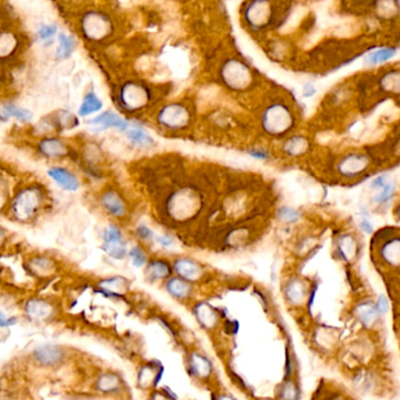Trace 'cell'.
Here are the masks:
<instances>
[{
	"instance_id": "1f68e13d",
	"label": "cell",
	"mask_w": 400,
	"mask_h": 400,
	"mask_svg": "<svg viewBox=\"0 0 400 400\" xmlns=\"http://www.w3.org/2000/svg\"><path fill=\"white\" fill-rule=\"evenodd\" d=\"M396 52V48H393V47H391V48H381L368 56V62L371 63V65H378V63L385 62L389 59H391L392 56H395Z\"/></svg>"
},
{
	"instance_id": "7402d4cb",
	"label": "cell",
	"mask_w": 400,
	"mask_h": 400,
	"mask_svg": "<svg viewBox=\"0 0 400 400\" xmlns=\"http://www.w3.org/2000/svg\"><path fill=\"white\" fill-rule=\"evenodd\" d=\"M1 108L2 112L5 114V116L7 117V120L9 117H14V119H16L22 123H26L32 120L33 114L31 110L22 108V107L15 106L13 105V103H5V105L1 106Z\"/></svg>"
},
{
	"instance_id": "c3c4849f",
	"label": "cell",
	"mask_w": 400,
	"mask_h": 400,
	"mask_svg": "<svg viewBox=\"0 0 400 400\" xmlns=\"http://www.w3.org/2000/svg\"><path fill=\"white\" fill-rule=\"evenodd\" d=\"M157 242L162 245V247H170L173 244V238L168 236V235H163V236L157 237Z\"/></svg>"
},
{
	"instance_id": "9c48e42d",
	"label": "cell",
	"mask_w": 400,
	"mask_h": 400,
	"mask_svg": "<svg viewBox=\"0 0 400 400\" xmlns=\"http://www.w3.org/2000/svg\"><path fill=\"white\" fill-rule=\"evenodd\" d=\"M65 358V350L55 344H42L33 351V359L43 368H52L60 364Z\"/></svg>"
},
{
	"instance_id": "7a4b0ae2",
	"label": "cell",
	"mask_w": 400,
	"mask_h": 400,
	"mask_svg": "<svg viewBox=\"0 0 400 400\" xmlns=\"http://www.w3.org/2000/svg\"><path fill=\"white\" fill-rule=\"evenodd\" d=\"M114 22L102 9H88L80 19V31L89 41H102L112 35Z\"/></svg>"
},
{
	"instance_id": "4fadbf2b",
	"label": "cell",
	"mask_w": 400,
	"mask_h": 400,
	"mask_svg": "<svg viewBox=\"0 0 400 400\" xmlns=\"http://www.w3.org/2000/svg\"><path fill=\"white\" fill-rule=\"evenodd\" d=\"M25 312L33 321H46L53 316V305L49 304L45 299L33 298L26 303Z\"/></svg>"
},
{
	"instance_id": "30bf717a",
	"label": "cell",
	"mask_w": 400,
	"mask_h": 400,
	"mask_svg": "<svg viewBox=\"0 0 400 400\" xmlns=\"http://www.w3.org/2000/svg\"><path fill=\"white\" fill-rule=\"evenodd\" d=\"M47 175L56 186H59L63 190L69 191V193H75L81 186L78 176L73 171H70L68 168L61 166L51 167L47 170Z\"/></svg>"
},
{
	"instance_id": "7c38bea8",
	"label": "cell",
	"mask_w": 400,
	"mask_h": 400,
	"mask_svg": "<svg viewBox=\"0 0 400 400\" xmlns=\"http://www.w3.org/2000/svg\"><path fill=\"white\" fill-rule=\"evenodd\" d=\"M36 149L41 156L53 160L62 159L68 154V147L65 141L54 136H47L40 140Z\"/></svg>"
},
{
	"instance_id": "5bb4252c",
	"label": "cell",
	"mask_w": 400,
	"mask_h": 400,
	"mask_svg": "<svg viewBox=\"0 0 400 400\" xmlns=\"http://www.w3.org/2000/svg\"><path fill=\"white\" fill-rule=\"evenodd\" d=\"M175 271L177 272L183 281L198 280L203 274V269L197 262L191 261L189 258H179L174 262Z\"/></svg>"
},
{
	"instance_id": "ac0fdd59",
	"label": "cell",
	"mask_w": 400,
	"mask_h": 400,
	"mask_svg": "<svg viewBox=\"0 0 400 400\" xmlns=\"http://www.w3.org/2000/svg\"><path fill=\"white\" fill-rule=\"evenodd\" d=\"M171 269L167 262L161 260H154L149 262L146 269V277L148 281L155 282L167 278L170 275Z\"/></svg>"
},
{
	"instance_id": "f6af8a7d",
	"label": "cell",
	"mask_w": 400,
	"mask_h": 400,
	"mask_svg": "<svg viewBox=\"0 0 400 400\" xmlns=\"http://www.w3.org/2000/svg\"><path fill=\"white\" fill-rule=\"evenodd\" d=\"M15 323H16L15 317H6L2 312H0V327L7 328L11 327V325H14Z\"/></svg>"
},
{
	"instance_id": "e575fe53",
	"label": "cell",
	"mask_w": 400,
	"mask_h": 400,
	"mask_svg": "<svg viewBox=\"0 0 400 400\" xmlns=\"http://www.w3.org/2000/svg\"><path fill=\"white\" fill-rule=\"evenodd\" d=\"M58 33V26L55 23H45L38 29V38L40 41L47 42L52 40Z\"/></svg>"
},
{
	"instance_id": "e0dca14e",
	"label": "cell",
	"mask_w": 400,
	"mask_h": 400,
	"mask_svg": "<svg viewBox=\"0 0 400 400\" xmlns=\"http://www.w3.org/2000/svg\"><path fill=\"white\" fill-rule=\"evenodd\" d=\"M102 107L103 103L101 101V99L97 96V94L95 92H88L86 93L85 96H83L78 113L79 115L82 117L89 116L92 115V114H95L99 112V110H101Z\"/></svg>"
},
{
	"instance_id": "d6a6232c",
	"label": "cell",
	"mask_w": 400,
	"mask_h": 400,
	"mask_svg": "<svg viewBox=\"0 0 400 400\" xmlns=\"http://www.w3.org/2000/svg\"><path fill=\"white\" fill-rule=\"evenodd\" d=\"M338 253L344 260H350L355 254V242L351 236H343L338 242Z\"/></svg>"
},
{
	"instance_id": "b9f144b4",
	"label": "cell",
	"mask_w": 400,
	"mask_h": 400,
	"mask_svg": "<svg viewBox=\"0 0 400 400\" xmlns=\"http://www.w3.org/2000/svg\"><path fill=\"white\" fill-rule=\"evenodd\" d=\"M282 398L285 400H296L297 399V389L292 383H287L284 388L282 389Z\"/></svg>"
},
{
	"instance_id": "ffe728a7",
	"label": "cell",
	"mask_w": 400,
	"mask_h": 400,
	"mask_svg": "<svg viewBox=\"0 0 400 400\" xmlns=\"http://www.w3.org/2000/svg\"><path fill=\"white\" fill-rule=\"evenodd\" d=\"M356 316H357L362 324L365 327H372L378 318V311L376 309V305L370 303V302H365V303L359 304L356 308Z\"/></svg>"
},
{
	"instance_id": "4316f807",
	"label": "cell",
	"mask_w": 400,
	"mask_h": 400,
	"mask_svg": "<svg viewBox=\"0 0 400 400\" xmlns=\"http://www.w3.org/2000/svg\"><path fill=\"white\" fill-rule=\"evenodd\" d=\"M166 289L175 298H184L190 292L189 284L181 278H170L166 283Z\"/></svg>"
},
{
	"instance_id": "f907efd6",
	"label": "cell",
	"mask_w": 400,
	"mask_h": 400,
	"mask_svg": "<svg viewBox=\"0 0 400 400\" xmlns=\"http://www.w3.org/2000/svg\"><path fill=\"white\" fill-rule=\"evenodd\" d=\"M5 236H6V231H5L4 228L0 226V243H1V242L5 240Z\"/></svg>"
},
{
	"instance_id": "5b68a950",
	"label": "cell",
	"mask_w": 400,
	"mask_h": 400,
	"mask_svg": "<svg viewBox=\"0 0 400 400\" xmlns=\"http://www.w3.org/2000/svg\"><path fill=\"white\" fill-rule=\"evenodd\" d=\"M190 114L183 105L169 103L157 114V122L168 129H180L189 122Z\"/></svg>"
},
{
	"instance_id": "2e32d148",
	"label": "cell",
	"mask_w": 400,
	"mask_h": 400,
	"mask_svg": "<svg viewBox=\"0 0 400 400\" xmlns=\"http://www.w3.org/2000/svg\"><path fill=\"white\" fill-rule=\"evenodd\" d=\"M368 164V161L363 155H358V154H352L348 157H345L339 164V170L346 176H352L361 173L364 170V168Z\"/></svg>"
},
{
	"instance_id": "4dcf8cb0",
	"label": "cell",
	"mask_w": 400,
	"mask_h": 400,
	"mask_svg": "<svg viewBox=\"0 0 400 400\" xmlns=\"http://www.w3.org/2000/svg\"><path fill=\"white\" fill-rule=\"evenodd\" d=\"M308 148V140L302 136L292 137L285 143L284 150L290 155H299V154L304 153L305 149Z\"/></svg>"
},
{
	"instance_id": "7dc6e473",
	"label": "cell",
	"mask_w": 400,
	"mask_h": 400,
	"mask_svg": "<svg viewBox=\"0 0 400 400\" xmlns=\"http://www.w3.org/2000/svg\"><path fill=\"white\" fill-rule=\"evenodd\" d=\"M359 226H361V229L363 231H365L366 234H372L373 227H372L371 222H370L369 220H366V218H363V220L361 221V223H359Z\"/></svg>"
},
{
	"instance_id": "bcb514c9",
	"label": "cell",
	"mask_w": 400,
	"mask_h": 400,
	"mask_svg": "<svg viewBox=\"0 0 400 400\" xmlns=\"http://www.w3.org/2000/svg\"><path fill=\"white\" fill-rule=\"evenodd\" d=\"M249 155H251L257 160H265L269 157V153L263 149H250L249 150Z\"/></svg>"
},
{
	"instance_id": "603a6c76",
	"label": "cell",
	"mask_w": 400,
	"mask_h": 400,
	"mask_svg": "<svg viewBox=\"0 0 400 400\" xmlns=\"http://www.w3.org/2000/svg\"><path fill=\"white\" fill-rule=\"evenodd\" d=\"M102 250L112 257L113 260H123L127 255V244L124 240L120 241H112V242H105L102 243Z\"/></svg>"
},
{
	"instance_id": "52a82bcc",
	"label": "cell",
	"mask_w": 400,
	"mask_h": 400,
	"mask_svg": "<svg viewBox=\"0 0 400 400\" xmlns=\"http://www.w3.org/2000/svg\"><path fill=\"white\" fill-rule=\"evenodd\" d=\"M222 78L231 88L240 89L248 86L251 80L250 69L237 60H230L224 65Z\"/></svg>"
},
{
	"instance_id": "8fae6325",
	"label": "cell",
	"mask_w": 400,
	"mask_h": 400,
	"mask_svg": "<svg viewBox=\"0 0 400 400\" xmlns=\"http://www.w3.org/2000/svg\"><path fill=\"white\" fill-rule=\"evenodd\" d=\"M87 123L92 126L94 130H97V132H102V130L108 128H116L121 130V132H126L129 128V123L123 117L117 115L116 113L110 112V110L100 113L99 115L93 117Z\"/></svg>"
},
{
	"instance_id": "f35d334b",
	"label": "cell",
	"mask_w": 400,
	"mask_h": 400,
	"mask_svg": "<svg viewBox=\"0 0 400 400\" xmlns=\"http://www.w3.org/2000/svg\"><path fill=\"white\" fill-rule=\"evenodd\" d=\"M395 184L393 183H386L384 187L382 188V191L379 193L377 196L375 197V202H377L378 204H384L388 203L390 200H391L393 194H395Z\"/></svg>"
},
{
	"instance_id": "f1b7e54d",
	"label": "cell",
	"mask_w": 400,
	"mask_h": 400,
	"mask_svg": "<svg viewBox=\"0 0 400 400\" xmlns=\"http://www.w3.org/2000/svg\"><path fill=\"white\" fill-rule=\"evenodd\" d=\"M29 268L39 275H46L54 270L55 263L51 258L45 256H38L29 261Z\"/></svg>"
},
{
	"instance_id": "d590c367",
	"label": "cell",
	"mask_w": 400,
	"mask_h": 400,
	"mask_svg": "<svg viewBox=\"0 0 400 400\" xmlns=\"http://www.w3.org/2000/svg\"><path fill=\"white\" fill-rule=\"evenodd\" d=\"M124 240L123 234L121 229L115 224H109L102 231V242H112V241H119Z\"/></svg>"
},
{
	"instance_id": "d4e9b609",
	"label": "cell",
	"mask_w": 400,
	"mask_h": 400,
	"mask_svg": "<svg viewBox=\"0 0 400 400\" xmlns=\"http://www.w3.org/2000/svg\"><path fill=\"white\" fill-rule=\"evenodd\" d=\"M126 135L134 146L141 148H149L154 144L153 137L140 128H132L126 130Z\"/></svg>"
},
{
	"instance_id": "83f0119b",
	"label": "cell",
	"mask_w": 400,
	"mask_h": 400,
	"mask_svg": "<svg viewBox=\"0 0 400 400\" xmlns=\"http://www.w3.org/2000/svg\"><path fill=\"white\" fill-rule=\"evenodd\" d=\"M96 389L105 393L116 391V390L120 389V379L114 373H105V375H102L101 377L97 379Z\"/></svg>"
},
{
	"instance_id": "7bdbcfd3",
	"label": "cell",
	"mask_w": 400,
	"mask_h": 400,
	"mask_svg": "<svg viewBox=\"0 0 400 400\" xmlns=\"http://www.w3.org/2000/svg\"><path fill=\"white\" fill-rule=\"evenodd\" d=\"M136 235L139 236L141 240H150V238H153L154 234L150 228H148L146 224H140L139 227L136 228Z\"/></svg>"
},
{
	"instance_id": "9a60e30c",
	"label": "cell",
	"mask_w": 400,
	"mask_h": 400,
	"mask_svg": "<svg viewBox=\"0 0 400 400\" xmlns=\"http://www.w3.org/2000/svg\"><path fill=\"white\" fill-rule=\"evenodd\" d=\"M268 16L270 18V5L268 2H253L249 5L247 19L253 26L260 27L268 23Z\"/></svg>"
},
{
	"instance_id": "f546056e",
	"label": "cell",
	"mask_w": 400,
	"mask_h": 400,
	"mask_svg": "<svg viewBox=\"0 0 400 400\" xmlns=\"http://www.w3.org/2000/svg\"><path fill=\"white\" fill-rule=\"evenodd\" d=\"M195 314L200 323L204 327H213L216 323V314L207 304H200L195 309Z\"/></svg>"
},
{
	"instance_id": "d6986e66",
	"label": "cell",
	"mask_w": 400,
	"mask_h": 400,
	"mask_svg": "<svg viewBox=\"0 0 400 400\" xmlns=\"http://www.w3.org/2000/svg\"><path fill=\"white\" fill-rule=\"evenodd\" d=\"M76 48V40L73 35L67 33H59L58 47L55 49V56L58 60H65L72 55Z\"/></svg>"
},
{
	"instance_id": "816d5d0a",
	"label": "cell",
	"mask_w": 400,
	"mask_h": 400,
	"mask_svg": "<svg viewBox=\"0 0 400 400\" xmlns=\"http://www.w3.org/2000/svg\"><path fill=\"white\" fill-rule=\"evenodd\" d=\"M218 400H236V399L233 398V397H229V396H222V397H220V399Z\"/></svg>"
},
{
	"instance_id": "484cf974",
	"label": "cell",
	"mask_w": 400,
	"mask_h": 400,
	"mask_svg": "<svg viewBox=\"0 0 400 400\" xmlns=\"http://www.w3.org/2000/svg\"><path fill=\"white\" fill-rule=\"evenodd\" d=\"M18 46V39L11 32H0V58L11 55Z\"/></svg>"
},
{
	"instance_id": "681fc988",
	"label": "cell",
	"mask_w": 400,
	"mask_h": 400,
	"mask_svg": "<svg viewBox=\"0 0 400 400\" xmlns=\"http://www.w3.org/2000/svg\"><path fill=\"white\" fill-rule=\"evenodd\" d=\"M316 93V88L314 87V85H311V83H307V85L304 86V95L305 96H312L314 94Z\"/></svg>"
},
{
	"instance_id": "44dd1931",
	"label": "cell",
	"mask_w": 400,
	"mask_h": 400,
	"mask_svg": "<svg viewBox=\"0 0 400 400\" xmlns=\"http://www.w3.org/2000/svg\"><path fill=\"white\" fill-rule=\"evenodd\" d=\"M383 260L388 262L389 264L397 267L399 263V240L395 237L393 240L385 242L382 248Z\"/></svg>"
},
{
	"instance_id": "277c9868",
	"label": "cell",
	"mask_w": 400,
	"mask_h": 400,
	"mask_svg": "<svg viewBox=\"0 0 400 400\" xmlns=\"http://www.w3.org/2000/svg\"><path fill=\"white\" fill-rule=\"evenodd\" d=\"M150 92L142 83L135 81L126 82L120 88L119 102L127 112H136L149 101Z\"/></svg>"
},
{
	"instance_id": "74e56055",
	"label": "cell",
	"mask_w": 400,
	"mask_h": 400,
	"mask_svg": "<svg viewBox=\"0 0 400 400\" xmlns=\"http://www.w3.org/2000/svg\"><path fill=\"white\" fill-rule=\"evenodd\" d=\"M129 257L134 267L141 268L147 263V256L140 247H133L129 250Z\"/></svg>"
},
{
	"instance_id": "ba28073f",
	"label": "cell",
	"mask_w": 400,
	"mask_h": 400,
	"mask_svg": "<svg viewBox=\"0 0 400 400\" xmlns=\"http://www.w3.org/2000/svg\"><path fill=\"white\" fill-rule=\"evenodd\" d=\"M197 207L198 197L190 189L181 190L175 193L169 198V203H168V209L173 214H176V216H179L180 213H182L184 216H187L188 214L194 213Z\"/></svg>"
},
{
	"instance_id": "ee69618b",
	"label": "cell",
	"mask_w": 400,
	"mask_h": 400,
	"mask_svg": "<svg viewBox=\"0 0 400 400\" xmlns=\"http://www.w3.org/2000/svg\"><path fill=\"white\" fill-rule=\"evenodd\" d=\"M376 309H377L379 315H385L389 311V302L384 295H381L378 297L377 304H376Z\"/></svg>"
},
{
	"instance_id": "3957f363",
	"label": "cell",
	"mask_w": 400,
	"mask_h": 400,
	"mask_svg": "<svg viewBox=\"0 0 400 400\" xmlns=\"http://www.w3.org/2000/svg\"><path fill=\"white\" fill-rule=\"evenodd\" d=\"M264 129L268 133L278 135V134L285 133L294 123V116L290 109L283 103H274L269 106L267 110L263 113L262 117Z\"/></svg>"
},
{
	"instance_id": "6da1fadb",
	"label": "cell",
	"mask_w": 400,
	"mask_h": 400,
	"mask_svg": "<svg viewBox=\"0 0 400 400\" xmlns=\"http://www.w3.org/2000/svg\"><path fill=\"white\" fill-rule=\"evenodd\" d=\"M46 201L45 189L38 183H29L20 188L9 200L8 209L18 222L27 223L38 216Z\"/></svg>"
},
{
	"instance_id": "cb8c5ba5",
	"label": "cell",
	"mask_w": 400,
	"mask_h": 400,
	"mask_svg": "<svg viewBox=\"0 0 400 400\" xmlns=\"http://www.w3.org/2000/svg\"><path fill=\"white\" fill-rule=\"evenodd\" d=\"M190 366L194 375L198 376V377H207V376H209L211 372V368H213L211 363L206 357L198 354L191 355Z\"/></svg>"
},
{
	"instance_id": "60d3db41",
	"label": "cell",
	"mask_w": 400,
	"mask_h": 400,
	"mask_svg": "<svg viewBox=\"0 0 400 400\" xmlns=\"http://www.w3.org/2000/svg\"><path fill=\"white\" fill-rule=\"evenodd\" d=\"M11 195H9V187L6 179L0 176V210H2L6 207V204L9 203Z\"/></svg>"
},
{
	"instance_id": "836d02e7",
	"label": "cell",
	"mask_w": 400,
	"mask_h": 400,
	"mask_svg": "<svg viewBox=\"0 0 400 400\" xmlns=\"http://www.w3.org/2000/svg\"><path fill=\"white\" fill-rule=\"evenodd\" d=\"M304 296V289L303 285L299 283L298 281H292L289 283L287 288V297L289 298V301L294 302V303H297V302H301L303 299Z\"/></svg>"
},
{
	"instance_id": "8992f818",
	"label": "cell",
	"mask_w": 400,
	"mask_h": 400,
	"mask_svg": "<svg viewBox=\"0 0 400 400\" xmlns=\"http://www.w3.org/2000/svg\"><path fill=\"white\" fill-rule=\"evenodd\" d=\"M99 203L105 213L114 218H122L127 215L126 201L115 188H103L99 195Z\"/></svg>"
},
{
	"instance_id": "8d00e7d4",
	"label": "cell",
	"mask_w": 400,
	"mask_h": 400,
	"mask_svg": "<svg viewBox=\"0 0 400 400\" xmlns=\"http://www.w3.org/2000/svg\"><path fill=\"white\" fill-rule=\"evenodd\" d=\"M382 86L385 90H389V92H396L398 93L399 88V76L398 73H390L386 74V75L382 80Z\"/></svg>"
},
{
	"instance_id": "ab89813d",
	"label": "cell",
	"mask_w": 400,
	"mask_h": 400,
	"mask_svg": "<svg viewBox=\"0 0 400 400\" xmlns=\"http://www.w3.org/2000/svg\"><path fill=\"white\" fill-rule=\"evenodd\" d=\"M278 218L281 221L288 222V223H292V222H297L299 220V213L297 210L292 209V208L289 207H282L281 209H278Z\"/></svg>"
}]
</instances>
